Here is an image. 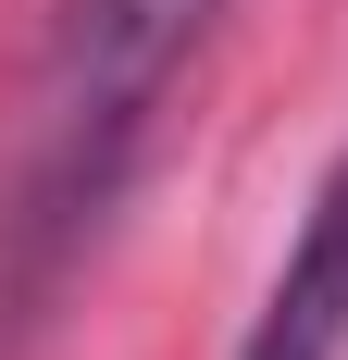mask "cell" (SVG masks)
Returning <instances> with one entry per match:
<instances>
[{"mask_svg":"<svg viewBox=\"0 0 348 360\" xmlns=\"http://www.w3.org/2000/svg\"><path fill=\"white\" fill-rule=\"evenodd\" d=\"M224 25V0H50L37 63L13 87V149H0V286L37 298L63 274L100 212L125 199L162 87L199 63V37Z\"/></svg>","mask_w":348,"mask_h":360,"instance_id":"1","label":"cell"},{"mask_svg":"<svg viewBox=\"0 0 348 360\" xmlns=\"http://www.w3.org/2000/svg\"><path fill=\"white\" fill-rule=\"evenodd\" d=\"M237 360H348V162L311 186V212L286 236L274 286L249 311V348Z\"/></svg>","mask_w":348,"mask_h":360,"instance_id":"2","label":"cell"}]
</instances>
